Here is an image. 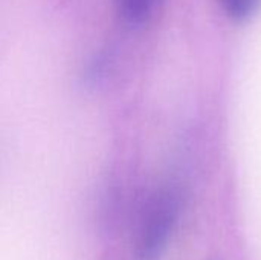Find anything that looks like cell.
<instances>
[{
  "label": "cell",
  "mask_w": 261,
  "mask_h": 260,
  "mask_svg": "<svg viewBox=\"0 0 261 260\" xmlns=\"http://www.w3.org/2000/svg\"><path fill=\"white\" fill-rule=\"evenodd\" d=\"M179 199L174 190L162 188L148 201L136 241V251L142 260H154L164 250L173 228Z\"/></svg>",
  "instance_id": "6da1fadb"
},
{
  "label": "cell",
  "mask_w": 261,
  "mask_h": 260,
  "mask_svg": "<svg viewBox=\"0 0 261 260\" xmlns=\"http://www.w3.org/2000/svg\"><path fill=\"white\" fill-rule=\"evenodd\" d=\"M161 0H119L121 15L132 25L145 23L156 11Z\"/></svg>",
  "instance_id": "7a4b0ae2"
},
{
  "label": "cell",
  "mask_w": 261,
  "mask_h": 260,
  "mask_svg": "<svg viewBox=\"0 0 261 260\" xmlns=\"http://www.w3.org/2000/svg\"><path fill=\"white\" fill-rule=\"evenodd\" d=\"M225 14L232 20L243 21L254 15L261 6V0H219Z\"/></svg>",
  "instance_id": "3957f363"
}]
</instances>
